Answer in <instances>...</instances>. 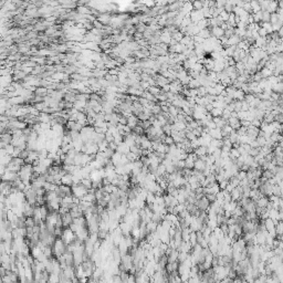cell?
I'll return each mask as SVG.
<instances>
[{
    "label": "cell",
    "instance_id": "6da1fadb",
    "mask_svg": "<svg viewBox=\"0 0 283 283\" xmlns=\"http://www.w3.org/2000/svg\"><path fill=\"white\" fill-rule=\"evenodd\" d=\"M66 248L68 246L64 243V241L61 238H56L54 243L52 246V250H53V257H56V259L64 254L66 252Z\"/></svg>",
    "mask_w": 283,
    "mask_h": 283
},
{
    "label": "cell",
    "instance_id": "7a4b0ae2",
    "mask_svg": "<svg viewBox=\"0 0 283 283\" xmlns=\"http://www.w3.org/2000/svg\"><path fill=\"white\" fill-rule=\"evenodd\" d=\"M71 192H72V196L76 197V198H79L81 200L83 197L87 194L89 189H86L81 184H78V185H72L71 186Z\"/></svg>",
    "mask_w": 283,
    "mask_h": 283
},
{
    "label": "cell",
    "instance_id": "3957f363",
    "mask_svg": "<svg viewBox=\"0 0 283 283\" xmlns=\"http://www.w3.org/2000/svg\"><path fill=\"white\" fill-rule=\"evenodd\" d=\"M60 238H61V239L64 241V243L68 246V244H70V243L73 241L76 237H75V233H74L71 229L65 228L63 231H62V236H61Z\"/></svg>",
    "mask_w": 283,
    "mask_h": 283
},
{
    "label": "cell",
    "instance_id": "277c9868",
    "mask_svg": "<svg viewBox=\"0 0 283 283\" xmlns=\"http://www.w3.org/2000/svg\"><path fill=\"white\" fill-rule=\"evenodd\" d=\"M195 205H196V207L198 208V210H200V211H207L210 206V202L207 200V198L204 196L202 198L198 199Z\"/></svg>",
    "mask_w": 283,
    "mask_h": 283
},
{
    "label": "cell",
    "instance_id": "5b68a950",
    "mask_svg": "<svg viewBox=\"0 0 283 283\" xmlns=\"http://www.w3.org/2000/svg\"><path fill=\"white\" fill-rule=\"evenodd\" d=\"M210 34H211V37L216 38V39H221L224 36V31L220 27H214L210 29Z\"/></svg>",
    "mask_w": 283,
    "mask_h": 283
},
{
    "label": "cell",
    "instance_id": "8992f818",
    "mask_svg": "<svg viewBox=\"0 0 283 283\" xmlns=\"http://www.w3.org/2000/svg\"><path fill=\"white\" fill-rule=\"evenodd\" d=\"M178 267H179L178 261H176V262H168V263L166 264V267H165V270H166L167 273L170 274V273H174V272H177Z\"/></svg>",
    "mask_w": 283,
    "mask_h": 283
},
{
    "label": "cell",
    "instance_id": "52a82bcc",
    "mask_svg": "<svg viewBox=\"0 0 283 283\" xmlns=\"http://www.w3.org/2000/svg\"><path fill=\"white\" fill-rule=\"evenodd\" d=\"M227 124L232 128L233 131H237V129H239L240 126H241V125H240V121H239L237 117H230V119L227 121Z\"/></svg>",
    "mask_w": 283,
    "mask_h": 283
},
{
    "label": "cell",
    "instance_id": "ba28073f",
    "mask_svg": "<svg viewBox=\"0 0 283 283\" xmlns=\"http://www.w3.org/2000/svg\"><path fill=\"white\" fill-rule=\"evenodd\" d=\"M209 136L212 138V139H218V141H221L222 139V134H221V129L219 128H215V129H209Z\"/></svg>",
    "mask_w": 283,
    "mask_h": 283
},
{
    "label": "cell",
    "instance_id": "9c48e42d",
    "mask_svg": "<svg viewBox=\"0 0 283 283\" xmlns=\"http://www.w3.org/2000/svg\"><path fill=\"white\" fill-rule=\"evenodd\" d=\"M61 220H62V226L63 227H70V224L73 222V218L71 217V215L69 212L61 216Z\"/></svg>",
    "mask_w": 283,
    "mask_h": 283
},
{
    "label": "cell",
    "instance_id": "30bf717a",
    "mask_svg": "<svg viewBox=\"0 0 283 283\" xmlns=\"http://www.w3.org/2000/svg\"><path fill=\"white\" fill-rule=\"evenodd\" d=\"M268 204H269V197H267V196L260 197V198L257 199V201H256L257 207H260V208H267Z\"/></svg>",
    "mask_w": 283,
    "mask_h": 283
},
{
    "label": "cell",
    "instance_id": "8fae6325",
    "mask_svg": "<svg viewBox=\"0 0 283 283\" xmlns=\"http://www.w3.org/2000/svg\"><path fill=\"white\" fill-rule=\"evenodd\" d=\"M138 119H137V116H135V115H132V116H129L127 119V123H126V125H127L128 127L131 128V129H133V128H135L138 125Z\"/></svg>",
    "mask_w": 283,
    "mask_h": 283
},
{
    "label": "cell",
    "instance_id": "7c38bea8",
    "mask_svg": "<svg viewBox=\"0 0 283 283\" xmlns=\"http://www.w3.org/2000/svg\"><path fill=\"white\" fill-rule=\"evenodd\" d=\"M115 152H117V153L122 154V155H126L128 152H129V146H127L124 142H122L121 144L117 145V148H116V151Z\"/></svg>",
    "mask_w": 283,
    "mask_h": 283
},
{
    "label": "cell",
    "instance_id": "4fadbf2b",
    "mask_svg": "<svg viewBox=\"0 0 283 283\" xmlns=\"http://www.w3.org/2000/svg\"><path fill=\"white\" fill-rule=\"evenodd\" d=\"M192 250V244L189 243V242H182L180 243V246H179L178 248V251L179 252H186V253H189V252Z\"/></svg>",
    "mask_w": 283,
    "mask_h": 283
},
{
    "label": "cell",
    "instance_id": "5bb4252c",
    "mask_svg": "<svg viewBox=\"0 0 283 283\" xmlns=\"http://www.w3.org/2000/svg\"><path fill=\"white\" fill-rule=\"evenodd\" d=\"M240 41H241V39L238 37V36H236V34H233V36H231L230 38H228V41H227V46H237V44Z\"/></svg>",
    "mask_w": 283,
    "mask_h": 283
},
{
    "label": "cell",
    "instance_id": "9a60e30c",
    "mask_svg": "<svg viewBox=\"0 0 283 283\" xmlns=\"http://www.w3.org/2000/svg\"><path fill=\"white\" fill-rule=\"evenodd\" d=\"M262 222H263V224H264L265 230L268 231V230H270V229H273L274 227H275V224H277L278 221H273V220H271L270 218H267L265 220H262Z\"/></svg>",
    "mask_w": 283,
    "mask_h": 283
},
{
    "label": "cell",
    "instance_id": "2e32d148",
    "mask_svg": "<svg viewBox=\"0 0 283 283\" xmlns=\"http://www.w3.org/2000/svg\"><path fill=\"white\" fill-rule=\"evenodd\" d=\"M206 166V163L205 162H202L201 159H198L195 160V163H194V169L195 170H198V172H202L204 170V168H205Z\"/></svg>",
    "mask_w": 283,
    "mask_h": 283
},
{
    "label": "cell",
    "instance_id": "e0dca14e",
    "mask_svg": "<svg viewBox=\"0 0 283 283\" xmlns=\"http://www.w3.org/2000/svg\"><path fill=\"white\" fill-rule=\"evenodd\" d=\"M244 95H246V94H244L241 90H236L234 93H233L232 99L233 101H243L244 100Z\"/></svg>",
    "mask_w": 283,
    "mask_h": 283
},
{
    "label": "cell",
    "instance_id": "ac0fdd59",
    "mask_svg": "<svg viewBox=\"0 0 283 283\" xmlns=\"http://www.w3.org/2000/svg\"><path fill=\"white\" fill-rule=\"evenodd\" d=\"M190 229L186 228L182 230V240L184 242H189V236H190Z\"/></svg>",
    "mask_w": 283,
    "mask_h": 283
},
{
    "label": "cell",
    "instance_id": "d6986e66",
    "mask_svg": "<svg viewBox=\"0 0 283 283\" xmlns=\"http://www.w3.org/2000/svg\"><path fill=\"white\" fill-rule=\"evenodd\" d=\"M259 73H260L261 78L262 79H268L269 76L273 75V74H272V71H270L269 69H267V68L261 69L260 71H259Z\"/></svg>",
    "mask_w": 283,
    "mask_h": 283
},
{
    "label": "cell",
    "instance_id": "ffe728a7",
    "mask_svg": "<svg viewBox=\"0 0 283 283\" xmlns=\"http://www.w3.org/2000/svg\"><path fill=\"white\" fill-rule=\"evenodd\" d=\"M147 91L149 92L152 95L157 96L158 94H160V93H162V89H159V87L157 86V85H154V86L148 87V89H147Z\"/></svg>",
    "mask_w": 283,
    "mask_h": 283
},
{
    "label": "cell",
    "instance_id": "44dd1931",
    "mask_svg": "<svg viewBox=\"0 0 283 283\" xmlns=\"http://www.w3.org/2000/svg\"><path fill=\"white\" fill-rule=\"evenodd\" d=\"M199 36H200L202 39H209L210 37H211V34H210V29L209 28H207V29H202V30H200L199 31V33H198Z\"/></svg>",
    "mask_w": 283,
    "mask_h": 283
},
{
    "label": "cell",
    "instance_id": "7402d4cb",
    "mask_svg": "<svg viewBox=\"0 0 283 283\" xmlns=\"http://www.w3.org/2000/svg\"><path fill=\"white\" fill-rule=\"evenodd\" d=\"M197 27L199 28V30H202V29H207L209 27V23H208V19H202L200 21L197 22Z\"/></svg>",
    "mask_w": 283,
    "mask_h": 283
},
{
    "label": "cell",
    "instance_id": "603a6c76",
    "mask_svg": "<svg viewBox=\"0 0 283 283\" xmlns=\"http://www.w3.org/2000/svg\"><path fill=\"white\" fill-rule=\"evenodd\" d=\"M274 229H275V232H277V237H278V236H282V233H283V224H282V221H278V222L275 224V227H274Z\"/></svg>",
    "mask_w": 283,
    "mask_h": 283
},
{
    "label": "cell",
    "instance_id": "cb8c5ba5",
    "mask_svg": "<svg viewBox=\"0 0 283 283\" xmlns=\"http://www.w3.org/2000/svg\"><path fill=\"white\" fill-rule=\"evenodd\" d=\"M250 6H251L252 14H256V12H259V11H261L260 5H259V2H258V1H250Z\"/></svg>",
    "mask_w": 283,
    "mask_h": 283
},
{
    "label": "cell",
    "instance_id": "d4e9b609",
    "mask_svg": "<svg viewBox=\"0 0 283 283\" xmlns=\"http://www.w3.org/2000/svg\"><path fill=\"white\" fill-rule=\"evenodd\" d=\"M236 49H237V46H227L226 49H224V52H226V55L227 56H232L233 53H234V51H236Z\"/></svg>",
    "mask_w": 283,
    "mask_h": 283
},
{
    "label": "cell",
    "instance_id": "484cf974",
    "mask_svg": "<svg viewBox=\"0 0 283 283\" xmlns=\"http://www.w3.org/2000/svg\"><path fill=\"white\" fill-rule=\"evenodd\" d=\"M222 111L221 109H212L211 110V112H210V115L212 116V117H221V115H222Z\"/></svg>",
    "mask_w": 283,
    "mask_h": 283
},
{
    "label": "cell",
    "instance_id": "4316f807",
    "mask_svg": "<svg viewBox=\"0 0 283 283\" xmlns=\"http://www.w3.org/2000/svg\"><path fill=\"white\" fill-rule=\"evenodd\" d=\"M189 243L192 244V247L197 244V234H196V232H194V231L190 232V236H189Z\"/></svg>",
    "mask_w": 283,
    "mask_h": 283
},
{
    "label": "cell",
    "instance_id": "83f0119b",
    "mask_svg": "<svg viewBox=\"0 0 283 283\" xmlns=\"http://www.w3.org/2000/svg\"><path fill=\"white\" fill-rule=\"evenodd\" d=\"M192 9L194 10H201L202 9V1H198V0H196V1L192 2Z\"/></svg>",
    "mask_w": 283,
    "mask_h": 283
},
{
    "label": "cell",
    "instance_id": "f1b7e54d",
    "mask_svg": "<svg viewBox=\"0 0 283 283\" xmlns=\"http://www.w3.org/2000/svg\"><path fill=\"white\" fill-rule=\"evenodd\" d=\"M197 93H198V96H199V97H204V96L207 95V90H206V87L204 86H199L197 89Z\"/></svg>",
    "mask_w": 283,
    "mask_h": 283
},
{
    "label": "cell",
    "instance_id": "f546056e",
    "mask_svg": "<svg viewBox=\"0 0 283 283\" xmlns=\"http://www.w3.org/2000/svg\"><path fill=\"white\" fill-rule=\"evenodd\" d=\"M188 256H189V253H186V252H179L178 253V262L179 263L184 262V261L188 258Z\"/></svg>",
    "mask_w": 283,
    "mask_h": 283
},
{
    "label": "cell",
    "instance_id": "4dcf8cb0",
    "mask_svg": "<svg viewBox=\"0 0 283 283\" xmlns=\"http://www.w3.org/2000/svg\"><path fill=\"white\" fill-rule=\"evenodd\" d=\"M233 34H234V28L229 27L227 30H224V37H226L227 39H228V38H230L231 36H233Z\"/></svg>",
    "mask_w": 283,
    "mask_h": 283
},
{
    "label": "cell",
    "instance_id": "1f68e13d",
    "mask_svg": "<svg viewBox=\"0 0 283 283\" xmlns=\"http://www.w3.org/2000/svg\"><path fill=\"white\" fill-rule=\"evenodd\" d=\"M224 89H226V87H224V85H222V84H221L220 82H219V83H216L215 90H216V92H217V95H219L221 92L224 91Z\"/></svg>",
    "mask_w": 283,
    "mask_h": 283
},
{
    "label": "cell",
    "instance_id": "d6a6232c",
    "mask_svg": "<svg viewBox=\"0 0 283 283\" xmlns=\"http://www.w3.org/2000/svg\"><path fill=\"white\" fill-rule=\"evenodd\" d=\"M270 12L268 11H262V19H261V22H269L270 20Z\"/></svg>",
    "mask_w": 283,
    "mask_h": 283
},
{
    "label": "cell",
    "instance_id": "836d02e7",
    "mask_svg": "<svg viewBox=\"0 0 283 283\" xmlns=\"http://www.w3.org/2000/svg\"><path fill=\"white\" fill-rule=\"evenodd\" d=\"M163 143H164L165 145H167V146H170V145L175 144V143H174V141H173V138H172V136H166L164 138Z\"/></svg>",
    "mask_w": 283,
    "mask_h": 283
},
{
    "label": "cell",
    "instance_id": "e575fe53",
    "mask_svg": "<svg viewBox=\"0 0 283 283\" xmlns=\"http://www.w3.org/2000/svg\"><path fill=\"white\" fill-rule=\"evenodd\" d=\"M259 153H260V148H251L249 151V153H248V155L251 156V157H256Z\"/></svg>",
    "mask_w": 283,
    "mask_h": 283
},
{
    "label": "cell",
    "instance_id": "d590c367",
    "mask_svg": "<svg viewBox=\"0 0 283 283\" xmlns=\"http://www.w3.org/2000/svg\"><path fill=\"white\" fill-rule=\"evenodd\" d=\"M231 117V113L229 112V111H227L226 109H224V111H222V115H221V119H224V121H228L229 119Z\"/></svg>",
    "mask_w": 283,
    "mask_h": 283
},
{
    "label": "cell",
    "instance_id": "8d00e7d4",
    "mask_svg": "<svg viewBox=\"0 0 283 283\" xmlns=\"http://www.w3.org/2000/svg\"><path fill=\"white\" fill-rule=\"evenodd\" d=\"M249 104L247 103L246 101H241V111H243V112H248L249 111Z\"/></svg>",
    "mask_w": 283,
    "mask_h": 283
},
{
    "label": "cell",
    "instance_id": "74e56055",
    "mask_svg": "<svg viewBox=\"0 0 283 283\" xmlns=\"http://www.w3.org/2000/svg\"><path fill=\"white\" fill-rule=\"evenodd\" d=\"M64 78V74L62 73V72H59V73H55L54 75H53V79H54L55 81H61L62 79Z\"/></svg>",
    "mask_w": 283,
    "mask_h": 283
},
{
    "label": "cell",
    "instance_id": "f35d334b",
    "mask_svg": "<svg viewBox=\"0 0 283 283\" xmlns=\"http://www.w3.org/2000/svg\"><path fill=\"white\" fill-rule=\"evenodd\" d=\"M78 11L80 12V14H90V9H87V8H85V7H79Z\"/></svg>",
    "mask_w": 283,
    "mask_h": 283
},
{
    "label": "cell",
    "instance_id": "ab89813d",
    "mask_svg": "<svg viewBox=\"0 0 283 283\" xmlns=\"http://www.w3.org/2000/svg\"><path fill=\"white\" fill-rule=\"evenodd\" d=\"M36 93H37V94H42V95H44V94L46 93V89H44V87H39V89L36 90Z\"/></svg>",
    "mask_w": 283,
    "mask_h": 283
},
{
    "label": "cell",
    "instance_id": "60d3db41",
    "mask_svg": "<svg viewBox=\"0 0 283 283\" xmlns=\"http://www.w3.org/2000/svg\"><path fill=\"white\" fill-rule=\"evenodd\" d=\"M260 124H261V121H259V119H254L253 121L251 122V125L252 126H254V127H260Z\"/></svg>",
    "mask_w": 283,
    "mask_h": 283
},
{
    "label": "cell",
    "instance_id": "b9f144b4",
    "mask_svg": "<svg viewBox=\"0 0 283 283\" xmlns=\"http://www.w3.org/2000/svg\"><path fill=\"white\" fill-rule=\"evenodd\" d=\"M145 5L147 7H153V6H155V2H145Z\"/></svg>",
    "mask_w": 283,
    "mask_h": 283
}]
</instances>
